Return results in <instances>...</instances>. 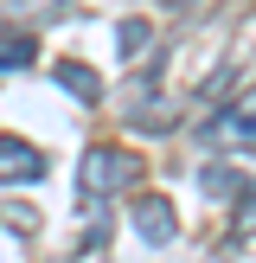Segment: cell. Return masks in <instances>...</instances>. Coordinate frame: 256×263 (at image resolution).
<instances>
[{
  "label": "cell",
  "mask_w": 256,
  "mask_h": 263,
  "mask_svg": "<svg viewBox=\"0 0 256 263\" xmlns=\"http://www.w3.org/2000/svg\"><path fill=\"white\" fill-rule=\"evenodd\" d=\"M243 225H256V186L243 193Z\"/></svg>",
  "instance_id": "30bf717a"
},
{
  "label": "cell",
  "mask_w": 256,
  "mask_h": 263,
  "mask_svg": "<svg viewBox=\"0 0 256 263\" xmlns=\"http://www.w3.org/2000/svg\"><path fill=\"white\" fill-rule=\"evenodd\" d=\"M58 84H64V90H71V97H77V103H96V97H102V77H96V71H90V64H83V58H64V64H58Z\"/></svg>",
  "instance_id": "5b68a950"
},
{
  "label": "cell",
  "mask_w": 256,
  "mask_h": 263,
  "mask_svg": "<svg viewBox=\"0 0 256 263\" xmlns=\"http://www.w3.org/2000/svg\"><path fill=\"white\" fill-rule=\"evenodd\" d=\"M135 231L147 244H166V238H173V199H160V193L135 199Z\"/></svg>",
  "instance_id": "277c9868"
},
{
  "label": "cell",
  "mask_w": 256,
  "mask_h": 263,
  "mask_svg": "<svg viewBox=\"0 0 256 263\" xmlns=\"http://www.w3.org/2000/svg\"><path fill=\"white\" fill-rule=\"evenodd\" d=\"M115 45H122V58L147 51V20H122V26H115Z\"/></svg>",
  "instance_id": "ba28073f"
},
{
  "label": "cell",
  "mask_w": 256,
  "mask_h": 263,
  "mask_svg": "<svg viewBox=\"0 0 256 263\" xmlns=\"http://www.w3.org/2000/svg\"><path fill=\"white\" fill-rule=\"evenodd\" d=\"M38 58V39L32 32H0V71H26Z\"/></svg>",
  "instance_id": "8992f818"
},
{
  "label": "cell",
  "mask_w": 256,
  "mask_h": 263,
  "mask_svg": "<svg viewBox=\"0 0 256 263\" xmlns=\"http://www.w3.org/2000/svg\"><path fill=\"white\" fill-rule=\"evenodd\" d=\"M205 135H211L218 148H256V84L243 90L230 109H218L211 122H205Z\"/></svg>",
  "instance_id": "7a4b0ae2"
},
{
  "label": "cell",
  "mask_w": 256,
  "mask_h": 263,
  "mask_svg": "<svg viewBox=\"0 0 256 263\" xmlns=\"http://www.w3.org/2000/svg\"><path fill=\"white\" fill-rule=\"evenodd\" d=\"M32 180H45V154L32 148V141H0V186H32Z\"/></svg>",
  "instance_id": "3957f363"
},
{
  "label": "cell",
  "mask_w": 256,
  "mask_h": 263,
  "mask_svg": "<svg viewBox=\"0 0 256 263\" xmlns=\"http://www.w3.org/2000/svg\"><path fill=\"white\" fill-rule=\"evenodd\" d=\"M173 7H192V0H173Z\"/></svg>",
  "instance_id": "8fae6325"
},
{
  "label": "cell",
  "mask_w": 256,
  "mask_h": 263,
  "mask_svg": "<svg viewBox=\"0 0 256 263\" xmlns=\"http://www.w3.org/2000/svg\"><path fill=\"white\" fill-rule=\"evenodd\" d=\"M135 154L128 148H90L83 167H77V199L83 205H102L109 193H128V180H135Z\"/></svg>",
  "instance_id": "6da1fadb"
},
{
  "label": "cell",
  "mask_w": 256,
  "mask_h": 263,
  "mask_svg": "<svg viewBox=\"0 0 256 263\" xmlns=\"http://www.w3.org/2000/svg\"><path fill=\"white\" fill-rule=\"evenodd\" d=\"M205 193H211V199H237V193H243V174H230V167H205Z\"/></svg>",
  "instance_id": "52a82bcc"
},
{
  "label": "cell",
  "mask_w": 256,
  "mask_h": 263,
  "mask_svg": "<svg viewBox=\"0 0 256 263\" xmlns=\"http://www.w3.org/2000/svg\"><path fill=\"white\" fill-rule=\"evenodd\" d=\"M0 225L19 231V238H32V231H38V212H32V205H7V212H0Z\"/></svg>",
  "instance_id": "9c48e42d"
}]
</instances>
